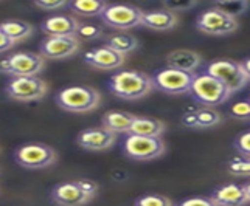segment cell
<instances>
[{"label":"cell","instance_id":"30","mask_svg":"<svg viewBox=\"0 0 250 206\" xmlns=\"http://www.w3.org/2000/svg\"><path fill=\"white\" fill-rule=\"evenodd\" d=\"M229 170L235 175H250V158H236L231 160Z\"/></svg>","mask_w":250,"mask_h":206},{"label":"cell","instance_id":"15","mask_svg":"<svg viewBox=\"0 0 250 206\" xmlns=\"http://www.w3.org/2000/svg\"><path fill=\"white\" fill-rule=\"evenodd\" d=\"M81 27L78 19L70 14H55L50 16L41 23L42 33H45L48 37H67L76 36Z\"/></svg>","mask_w":250,"mask_h":206},{"label":"cell","instance_id":"12","mask_svg":"<svg viewBox=\"0 0 250 206\" xmlns=\"http://www.w3.org/2000/svg\"><path fill=\"white\" fill-rule=\"evenodd\" d=\"M80 39L76 36L67 37H45L39 44V55L50 61H61L78 53Z\"/></svg>","mask_w":250,"mask_h":206},{"label":"cell","instance_id":"17","mask_svg":"<svg viewBox=\"0 0 250 206\" xmlns=\"http://www.w3.org/2000/svg\"><path fill=\"white\" fill-rule=\"evenodd\" d=\"M201 62H202L201 55L187 48L174 50L167 55V65L169 68H176V70L187 72V73H194V70L201 65Z\"/></svg>","mask_w":250,"mask_h":206},{"label":"cell","instance_id":"1","mask_svg":"<svg viewBox=\"0 0 250 206\" xmlns=\"http://www.w3.org/2000/svg\"><path fill=\"white\" fill-rule=\"evenodd\" d=\"M110 93L123 101H137L154 90L152 76L137 70H123L112 75L107 81Z\"/></svg>","mask_w":250,"mask_h":206},{"label":"cell","instance_id":"24","mask_svg":"<svg viewBox=\"0 0 250 206\" xmlns=\"http://www.w3.org/2000/svg\"><path fill=\"white\" fill-rule=\"evenodd\" d=\"M68 8L80 16H87V17H97L106 11L107 3L103 0H73L68 3Z\"/></svg>","mask_w":250,"mask_h":206},{"label":"cell","instance_id":"36","mask_svg":"<svg viewBox=\"0 0 250 206\" xmlns=\"http://www.w3.org/2000/svg\"><path fill=\"white\" fill-rule=\"evenodd\" d=\"M182 123H184V126H187V127L197 129V124H196V115H194V112H187V113L184 115V118H182Z\"/></svg>","mask_w":250,"mask_h":206},{"label":"cell","instance_id":"3","mask_svg":"<svg viewBox=\"0 0 250 206\" xmlns=\"http://www.w3.org/2000/svg\"><path fill=\"white\" fill-rule=\"evenodd\" d=\"M189 95L204 107L213 109L216 106L224 104L231 96V93L216 78L204 73V75H196L191 89H189Z\"/></svg>","mask_w":250,"mask_h":206},{"label":"cell","instance_id":"4","mask_svg":"<svg viewBox=\"0 0 250 206\" xmlns=\"http://www.w3.org/2000/svg\"><path fill=\"white\" fill-rule=\"evenodd\" d=\"M45 67V59L33 51H17L0 61V73L11 78L38 76Z\"/></svg>","mask_w":250,"mask_h":206},{"label":"cell","instance_id":"25","mask_svg":"<svg viewBox=\"0 0 250 206\" xmlns=\"http://www.w3.org/2000/svg\"><path fill=\"white\" fill-rule=\"evenodd\" d=\"M196 115V124L197 129H208V127H214L221 123V115L219 112H216L211 107H202L199 110L194 112Z\"/></svg>","mask_w":250,"mask_h":206},{"label":"cell","instance_id":"35","mask_svg":"<svg viewBox=\"0 0 250 206\" xmlns=\"http://www.w3.org/2000/svg\"><path fill=\"white\" fill-rule=\"evenodd\" d=\"M13 47H14V42L0 30V53H3L6 50H11Z\"/></svg>","mask_w":250,"mask_h":206},{"label":"cell","instance_id":"10","mask_svg":"<svg viewBox=\"0 0 250 206\" xmlns=\"http://www.w3.org/2000/svg\"><path fill=\"white\" fill-rule=\"evenodd\" d=\"M238 20L224 14L216 8H210L196 19V28L208 36H229L238 30Z\"/></svg>","mask_w":250,"mask_h":206},{"label":"cell","instance_id":"29","mask_svg":"<svg viewBox=\"0 0 250 206\" xmlns=\"http://www.w3.org/2000/svg\"><path fill=\"white\" fill-rule=\"evenodd\" d=\"M230 116L235 119H241V121L250 119V99L235 102V104L230 107Z\"/></svg>","mask_w":250,"mask_h":206},{"label":"cell","instance_id":"8","mask_svg":"<svg viewBox=\"0 0 250 206\" xmlns=\"http://www.w3.org/2000/svg\"><path fill=\"white\" fill-rule=\"evenodd\" d=\"M47 82L39 76H22L8 81L5 93L14 101L31 102L39 101L47 95Z\"/></svg>","mask_w":250,"mask_h":206},{"label":"cell","instance_id":"5","mask_svg":"<svg viewBox=\"0 0 250 206\" xmlns=\"http://www.w3.org/2000/svg\"><path fill=\"white\" fill-rule=\"evenodd\" d=\"M123 152L134 161H151L160 158L167 152V144L162 136H140L127 133L123 143Z\"/></svg>","mask_w":250,"mask_h":206},{"label":"cell","instance_id":"34","mask_svg":"<svg viewBox=\"0 0 250 206\" xmlns=\"http://www.w3.org/2000/svg\"><path fill=\"white\" fill-rule=\"evenodd\" d=\"M163 6H165L167 10L177 14V13L191 10V8L196 6V2H191V0H182V2H165V3H163Z\"/></svg>","mask_w":250,"mask_h":206},{"label":"cell","instance_id":"16","mask_svg":"<svg viewBox=\"0 0 250 206\" xmlns=\"http://www.w3.org/2000/svg\"><path fill=\"white\" fill-rule=\"evenodd\" d=\"M84 62L97 70H115L125 64V56L107 45L97 47L84 55Z\"/></svg>","mask_w":250,"mask_h":206},{"label":"cell","instance_id":"32","mask_svg":"<svg viewBox=\"0 0 250 206\" xmlns=\"http://www.w3.org/2000/svg\"><path fill=\"white\" fill-rule=\"evenodd\" d=\"M235 149L244 158H250V131L236 136V140H235Z\"/></svg>","mask_w":250,"mask_h":206},{"label":"cell","instance_id":"28","mask_svg":"<svg viewBox=\"0 0 250 206\" xmlns=\"http://www.w3.org/2000/svg\"><path fill=\"white\" fill-rule=\"evenodd\" d=\"M103 36V28L100 25H93V23H81V27L76 33V37H81V39H98Z\"/></svg>","mask_w":250,"mask_h":206},{"label":"cell","instance_id":"11","mask_svg":"<svg viewBox=\"0 0 250 206\" xmlns=\"http://www.w3.org/2000/svg\"><path fill=\"white\" fill-rule=\"evenodd\" d=\"M143 11L134 5H107L106 11L101 14L104 25L115 30H131L142 25Z\"/></svg>","mask_w":250,"mask_h":206},{"label":"cell","instance_id":"23","mask_svg":"<svg viewBox=\"0 0 250 206\" xmlns=\"http://www.w3.org/2000/svg\"><path fill=\"white\" fill-rule=\"evenodd\" d=\"M0 30H2L14 44L30 37L34 31L33 25H30L28 22H23V20H5L0 23Z\"/></svg>","mask_w":250,"mask_h":206},{"label":"cell","instance_id":"2","mask_svg":"<svg viewBox=\"0 0 250 206\" xmlns=\"http://www.w3.org/2000/svg\"><path fill=\"white\" fill-rule=\"evenodd\" d=\"M56 104L70 113H87L95 110L101 102V95L87 85H72L59 90L55 96Z\"/></svg>","mask_w":250,"mask_h":206},{"label":"cell","instance_id":"13","mask_svg":"<svg viewBox=\"0 0 250 206\" xmlns=\"http://www.w3.org/2000/svg\"><path fill=\"white\" fill-rule=\"evenodd\" d=\"M50 197L56 206H84L93 200V197L83 189L80 180L55 185Z\"/></svg>","mask_w":250,"mask_h":206},{"label":"cell","instance_id":"21","mask_svg":"<svg viewBox=\"0 0 250 206\" xmlns=\"http://www.w3.org/2000/svg\"><path fill=\"white\" fill-rule=\"evenodd\" d=\"M167 131V126L160 119L146 118V116H135L132 127L129 133L140 135V136H162Z\"/></svg>","mask_w":250,"mask_h":206},{"label":"cell","instance_id":"22","mask_svg":"<svg viewBox=\"0 0 250 206\" xmlns=\"http://www.w3.org/2000/svg\"><path fill=\"white\" fill-rule=\"evenodd\" d=\"M104 45L110 47L112 50H115L117 53L126 56L127 53H131V51H134L137 47H139V40H137V37L132 36V34L115 33V34H110V36L106 37Z\"/></svg>","mask_w":250,"mask_h":206},{"label":"cell","instance_id":"20","mask_svg":"<svg viewBox=\"0 0 250 206\" xmlns=\"http://www.w3.org/2000/svg\"><path fill=\"white\" fill-rule=\"evenodd\" d=\"M135 115L129 112H120V110H109L101 118V124L104 129L110 131L112 133H129L132 127Z\"/></svg>","mask_w":250,"mask_h":206},{"label":"cell","instance_id":"33","mask_svg":"<svg viewBox=\"0 0 250 206\" xmlns=\"http://www.w3.org/2000/svg\"><path fill=\"white\" fill-rule=\"evenodd\" d=\"M177 206H218L211 197H189L180 202Z\"/></svg>","mask_w":250,"mask_h":206},{"label":"cell","instance_id":"14","mask_svg":"<svg viewBox=\"0 0 250 206\" xmlns=\"http://www.w3.org/2000/svg\"><path fill=\"white\" fill-rule=\"evenodd\" d=\"M117 143V135L104 127H90L84 129L76 136V144L81 149L89 152H103L109 150Z\"/></svg>","mask_w":250,"mask_h":206},{"label":"cell","instance_id":"18","mask_svg":"<svg viewBox=\"0 0 250 206\" xmlns=\"http://www.w3.org/2000/svg\"><path fill=\"white\" fill-rule=\"evenodd\" d=\"M177 14L167 8L154 11H143L142 25L154 31H169L177 25Z\"/></svg>","mask_w":250,"mask_h":206},{"label":"cell","instance_id":"9","mask_svg":"<svg viewBox=\"0 0 250 206\" xmlns=\"http://www.w3.org/2000/svg\"><path fill=\"white\" fill-rule=\"evenodd\" d=\"M194 78V73H187L167 67L154 73L152 84L154 89L167 93V95H184V93H189Z\"/></svg>","mask_w":250,"mask_h":206},{"label":"cell","instance_id":"26","mask_svg":"<svg viewBox=\"0 0 250 206\" xmlns=\"http://www.w3.org/2000/svg\"><path fill=\"white\" fill-rule=\"evenodd\" d=\"M213 8L236 19L238 16L244 14L249 10V2H246V0H227V2H216Z\"/></svg>","mask_w":250,"mask_h":206},{"label":"cell","instance_id":"31","mask_svg":"<svg viewBox=\"0 0 250 206\" xmlns=\"http://www.w3.org/2000/svg\"><path fill=\"white\" fill-rule=\"evenodd\" d=\"M34 6H38L42 11L53 13V11H59V10H62V8L68 6V3L65 0H36Z\"/></svg>","mask_w":250,"mask_h":206},{"label":"cell","instance_id":"37","mask_svg":"<svg viewBox=\"0 0 250 206\" xmlns=\"http://www.w3.org/2000/svg\"><path fill=\"white\" fill-rule=\"evenodd\" d=\"M241 65H243L244 72H246V75H247V78H249V81H250V57L246 59V61L241 62Z\"/></svg>","mask_w":250,"mask_h":206},{"label":"cell","instance_id":"27","mask_svg":"<svg viewBox=\"0 0 250 206\" xmlns=\"http://www.w3.org/2000/svg\"><path fill=\"white\" fill-rule=\"evenodd\" d=\"M134 206H172V202L168 197L160 194H146L139 197L134 202Z\"/></svg>","mask_w":250,"mask_h":206},{"label":"cell","instance_id":"19","mask_svg":"<svg viewBox=\"0 0 250 206\" xmlns=\"http://www.w3.org/2000/svg\"><path fill=\"white\" fill-rule=\"evenodd\" d=\"M211 199L218 206H244L249 203L244 186L239 185H224L214 189Z\"/></svg>","mask_w":250,"mask_h":206},{"label":"cell","instance_id":"6","mask_svg":"<svg viewBox=\"0 0 250 206\" xmlns=\"http://www.w3.org/2000/svg\"><path fill=\"white\" fill-rule=\"evenodd\" d=\"M205 73L216 78L221 84L226 85V89L230 93L239 92L249 82V78L241 62L231 61V59H218V61H213L207 67Z\"/></svg>","mask_w":250,"mask_h":206},{"label":"cell","instance_id":"38","mask_svg":"<svg viewBox=\"0 0 250 206\" xmlns=\"http://www.w3.org/2000/svg\"><path fill=\"white\" fill-rule=\"evenodd\" d=\"M244 189H246V194H247V199H249V202H250V183L244 185Z\"/></svg>","mask_w":250,"mask_h":206},{"label":"cell","instance_id":"7","mask_svg":"<svg viewBox=\"0 0 250 206\" xmlns=\"http://www.w3.org/2000/svg\"><path fill=\"white\" fill-rule=\"evenodd\" d=\"M14 160L17 165L25 169H45L55 165L58 160V153L48 144L28 143L16 149Z\"/></svg>","mask_w":250,"mask_h":206}]
</instances>
